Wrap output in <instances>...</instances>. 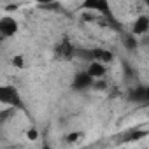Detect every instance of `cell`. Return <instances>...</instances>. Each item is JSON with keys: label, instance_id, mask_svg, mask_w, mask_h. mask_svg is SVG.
Instances as JSON below:
<instances>
[{"label": "cell", "instance_id": "3957f363", "mask_svg": "<svg viewBox=\"0 0 149 149\" xmlns=\"http://www.w3.org/2000/svg\"><path fill=\"white\" fill-rule=\"evenodd\" d=\"M18 32H19V25H18L16 18H13V16H9V14L0 18V35H2L4 39L14 37Z\"/></svg>", "mask_w": 149, "mask_h": 149}, {"label": "cell", "instance_id": "8992f818", "mask_svg": "<svg viewBox=\"0 0 149 149\" xmlns=\"http://www.w3.org/2000/svg\"><path fill=\"white\" fill-rule=\"evenodd\" d=\"M84 70L90 74V76H91L95 81L104 79V76L107 74V67H105V63H100V61H90L88 67H86Z\"/></svg>", "mask_w": 149, "mask_h": 149}, {"label": "cell", "instance_id": "7a4b0ae2", "mask_svg": "<svg viewBox=\"0 0 149 149\" xmlns=\"http://www.w3.org/2000/svg\"><path fill=\"white\" fill-rule=\"evenodd\" d=\"M83 11L91 13L95 16H102V18L112 16V9H111L109 0H83Z\"/></svg>", "mask_w": 149, "mask_h": 149}, {"label": "cell", "instance_id": "6da1fadb", "mask_svg": "<svg viewBox=\"0 0 149 149\" xmlns=\"http://www.w3.org/2000/svg\"><path fill=\"white\" fill-rule=\"evenodd\" d=\"M0 105H6L9 109H21L23 98L16 86L13 84H0Z\"/></svg>", "mask_w": 149, "mask_h": 149}, {"label": "cell", "instance_id": "277c9868", "mask_svg": "<svg viewBox=\"0 0 149 149\" xmlns=\"http://www.w3.org/2000/svg\"><path fill=\"white\" fill-rule=\"evenodd\" d=\"M93 84H95V79L90 76L86 70L77 72L76 76H74V79H72V88L79 90V91H86V90L93 88Z\"/></svg>", "mask_w": 149, "mask_h": 149}, {"label": "cell", "instance_id": "5b68a950", "mask_svg": "<svg viewBox=\"0 0 149 149\" xmlns=\"http://www.w3.org/2000/svg\"><path fill=\"white\" fill-rule=\"evenodd\" d=\"M149 30V18L146 14H140L139 18H135L133 26H132V33L135 37H146Z\"/></svg>", "mask_w": 149, "mask_h": 149}, {"label": "cell", "instance_id": "ba28073f", "mask_svg": "<svg viewBox=\"0 0 149 149\" xmlns=\"http://www.w3.org/2000/svg\"><path fill=\"white\" fill-rule=\"evenodd\" d=\"M28 139H30V140L39 139V132H37V130H30V132H28Z\"/></svg>", "mask_w": 149, "mask_h": 149}, {"label": "cell", "instance_id": "9c48e42d", "mask_svg": "<svg viewBox=\"0 0 149 149\" xmlns=\"http://www.w3.org/2000/svg\"><path fill=\"white\" fill-rule=\"evenodd\" d=\"M37 4H42V6H47V4H53L54 0H35Z\"/></svg>", "mask_w": 149, "mask_h": 149}, {"label": "cell", "instance_id": "52a82bcc", "mask_svg": "<svg viewBox=\"0 0 149 149\" xmlns=\"http://www.w3.org/2000/svg\"><path fill=\"white\" fill-rule=\"evenodd\" d=\"M54 53H56V56H60V58H65V60H67V58H72L77 51H76V47H74V44H72L70 40H61V42L56 46Z\"/></svg>", "mask_w": 149, "mask_h": 149}]
</instances>
